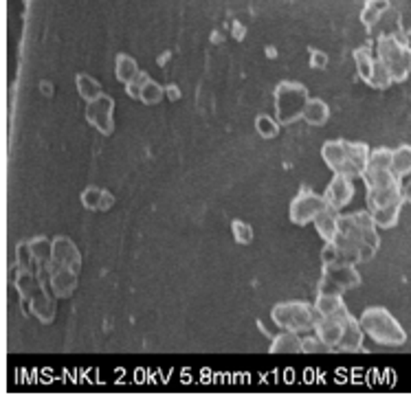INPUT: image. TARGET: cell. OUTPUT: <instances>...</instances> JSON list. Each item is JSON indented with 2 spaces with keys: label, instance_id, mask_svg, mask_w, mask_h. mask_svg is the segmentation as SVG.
Masks as SVG:
<instances>
[{
  "label": "cell",
  "instance_id": "cell-28",
  "mask_svg": "<svg viewBox=\"0 0 411 415\" xmlns=\"http://www.w3.org/2000/svg\"><path fill=\"white\" fill-rule=\"evenodd\" d=\"M367 84H369L372 88H377V90H387L391 84H394V79H391L387 66H385L379 58H377V62H374V70H372V75H369Z\"/></svg>",
  "mask_w": 411,
  "mask_h": 415
},
{
  "label": "cell",
  "instance_id": "cell-34",
  "mask_svg": "<svg viewBox=\"0 0 411 415\" xmlns=\"http://www.w3.org/2000/svg\"><path fill=\"white\" fill-rule=\"evenodd\" d=\"M146 79H148V75L141 70V73H139L132 82H128V84H126V93H128V97L139 99V95H141V86H143V82H146Z\"/></svg>",
  "mask_w": 411,
  "mask_h": 415
},
{
  "label": "cell",
  "instance_id": "cell-23",
  "mask_svg": "<svg viewBox=\"0 0 411 415\" xmlns=\"http://www.w3.org/2000/svg\"><path fill=\"white\" fill-rule=\"evenodd\" d=\"M139 73H141V70H139V64H137L130 56H126V53H119L117 60H115V75H117V79H119L121 84H128V82H132Z\"/></svg>",
  "mask_w": 411,
  "mask_h": 415
},
{
  "label": "cell",
  "instance_id": "cell-4",
  "mask_svg": "<svg viewBox=\"0 0 411 415\" xmlns=\"http://www.w3.org/2000/svg\"><path fill=\"white\" fill-rule=\"evenodd\" d=\"M310 99L308 88L299 82H279L275 86L273 101H275V119L282 125H291L301 119L306 101Z\"/></svg>",
  "mask_w": 411,
  "mask_h": 415
},
{
  "label": "cell",
  "instance_id": "cell-20",
  "mask_svg": "<svg viewBox=\"0 0 411 415\" xmlns=\"http://www.w3.org/2000/svg\"><path fill=\"white\" fill-rule=\"evenodd\" d=\"M75 283H77V270L62 266V270H58L56 275H53V290H56L60 297H68L70 293L75 290Z\"/></svg>",
  "mask_w": 411,
  "mask_h": 415
},
{
  "label": "cell",
  "instance_id": "cell-2",
  "mask_svg": "<svg viewBox=\"0 0 411 415\" xmlns=\"http://www.w3.org/2000/svg\"><path fill=\"white\" fill-rule=\"evenodd\" d=\"M361 328L363 332L379 345H387V347H400L407 343V332L400 323L396 321V317L391 314L387 308H381V305H372V308L363 310L361 319Z\"/></svg>",
  "mask_w": 411,
  "mask_h": 415
},
{
  "label": "cell",
  "instance_id": "cell-32",
  "mask_svg": "<svg viewBox=\"0 0 411 415\" xmlns=\"http://www.w3.org/2000/svg\"><path fill=\"white\" fill-rule=\"evenodd\" d=\"M328 352H330V347L317 334L301 338V354H328Z\"/></svg>",
  "mask_w": 411,
  "mask_h": 415
},
{
  "label": "cell",
  "instance_id": "cell-13",
  "mask_svg": "<svg viewBox=\"0 0 411 415\" xmlns=\"http://www.w3.org/2000/svg\"><path fill=\"white\" fill-rule=\"evenodd\" d=\"M363 328L359 319H354L352 314H348L343 319V334H341V340H339V352H361L363 350Z\"/></svg>",
  "mask_w": 411,
  "mask_h": 415
},
{
  "label": "cell",
  "instance_id": "cell-1",
  "mask_svg": "<svg viewBox=\"0 0 411 415\" xmlns=\"http://www.w3.org/2000/svg\"><path fill=\"white\" fill-rule=\"evenodd\" d=\"M339 250V260L348 264L369 262L381 246L379 229L369 211H354L339 215V231L332 240Z\"/></svg>",
  "mask_w": 411,
  "mask_h": 415
},
{
  "label": "cell",
  "instance_id": "cell-39",
  "mask_svg": "<svg viewBox=\"0 0 411 415\" xmlns=\"http://www.w3.org/2000/svg\"><path fill=\"white\" fill-rule=\"evenodd\" d=\"M403 198H405V203L411 205V180H409L407 185H403Z\"/></svg>",
  "mask_w": 411,
  "mask_h": 415
},
{
  "label": "cell",
  "instance_id": "cell-18",
  "mask_svg": "<svg viewBox=\"0 0 411 415\" xmlns=\"http://www.w3.org/2000/svg\"><path fill=\"white\" fill-rule=\"evenodd\" d=\"M312 308H315L317 317H336V314L348 310L343 303V295H324V293L317 295V301Z\"/></svg>",
  "mask_w": 411,
  "mask_h": 415
},
{
  "label": "cell",
  "instance_id": "cell-12",
  "mask_svg": "<svg viewBox=\"0 0 411 415\" xmlns=\"http://www.w3.org/2000/svg\"><path fill=\"white\" fill-rule=\"evenodd\" d=\"M346 152H348V160H346V170L343 176L356 180L361 178L365 167H367V158H369V146L363 141H346Z\"/></svg>",
  "mask_w": 411,
  "mask_h": 415
},
{
  "label": "cell",
  "instance_id": "cell-10",
  "mask_svg": "<svg viewBox=\"0 0 411 415\" xmlns=\"http://www.w3.org/2000/svg\"><path fill=\"white\" fill-rule=\"evenodd\" d=\"M324 198L332 209H336V211L346 209L354 198L352 178H348L343 174H334L332 180L328 183V187H326V191H324Z\"/></svg>",
  "mask_w": 411,
  "mask_h": 415
},
{
  "label": "cell",
  "instance_id": "cell-3",
  "mask_svg": "<svg viewBox=\"0 0 411 415\" xmlns=\"http://www.w3.org/2000/svg\"><path fill=\"white\" fill-rule=\"evenodd\" d=\"M361 178L365 183V198L369 211L389 205H405L403 183L391 170H365Z\"/></svg>",
  "mask_w": 411,
  "mask_h": 415
},
{
  "label": "cell",
  "instance_id": "cell-21",
  "mask_svg": "<svg viewBox=\"0 0 411 415\" xmlns=\"http://www.w3.org/2000/svg\"><path fill=\"white\" fill-rule=\"evenodd\" d=\"M400 209L403 205H389V207H381V209H372V220L377 224V229H394L398 224L400 218Z\"/></svg>",
  "mask_w": 411,
  "mask_h": 415
},
{
  "label": "cell",
  "instance_id": "cell-15",
  "mask_svg": "<svg viewBox=\"0 0 411 415\" xmlns=\"http://www.w3.org/2000/svg\"><path fill=\"white\" fill-rule=\"evenodd\" d=\"M339 215H341V213H339L336 209H332V207L328 205V207L312 220L317 233H319L321 240H324V242H332V240H334L336 231H339Z\"/></svg>",
  "mask_w": 411,
  "mask_h": 415
},
{
  "label": "cell",
  "instance_id": "cell-25",
  "mask_svg": "<svg viewBox=\"0 0 411 415\" xmlns=\"http://www.w3.org/2000/svg\"><path fill=\"white\" fill-rule=\"evenodd\" d=\"M75 84H77V93L84 101H93L97 99L101 93H103V88L101 84L93 77V75H86V73H80L75 77Z\"/></svg>",
  "mask_w": 411,
  "mask_h": 415
},
{
  "label": "cell",
  "instance_id": "cell-30",
  "mask_svg": "<svg viewBox=\"0 0 411 415\" xmlns=\"http://www.w3.org/2000/svg\"><path fill=\"white\" fill-rule=\"evenodd\" d=\"M389 167H391V150L389 148H379V150L369 152L365 170H389Z\"/></svg>",
  "mask_w": 411,
  "mask_h": 415
},
{
  "label": "cell",
  "instance_id": "cell-19",
  "mask_svg": "<svg viewBox=\"0 0 411 415\" xmlns=\"http://www.w3.org/2000/svg\"><path fill=\"white\" fill-rule=\"evenodd\" d=\"M271 354H301V336L297 332L282 330V334L273 336Z\"/></svg>",
  "mask_w": 411,
  "mask_h": 415
},
{
  "label": "cell",
  "instance_id": "cell-14",
  "mask_svg": "<svg viewBox=\"0 0 411 415\" xmlns=\"http://www.w3.org/2000/svg\"><path fill=\"white\" fill-rule=\"evenodd\" d=\"M321 158H324V163H326L334 174H343V170H346V160H348L346 139H332V141H326L324 146H321Z\"/></svg>",
  "mask_w": 411,
  "mask_h": 415
},
{
  "label": "cell",
  "instance_id": "cell-26",
  "mask_svg": "<svg viewBox=\"0 0 411 415\" xmlns=\"http://www.w3.org/2000/svg\"><path fill=\"white\" fill-rule=\"evenodd\" d=\"M374 62H377V58H372V51L369 46H361L354 51V64H356V73H359V77L367 84L372 70H374Z\"/></svg>",
  "mask_w": 411,
  "mask_h": 415
},
{
  "label": "cell",
  "instance_id": "cell-8",
  "mask_svg": "<svg viewBox=\"0 0 411 415\" xmlns=\"http://www.w3.org/2000/svg\"><path fill=\"white\" fill-rule=\"evenodd\" d=\"M326 207H328V203H326L324 196L317 193V191H312V189H308V187H303V189H299V193L293 198L291 209H289V218H291V222L297 224V226H306V224H310Z\"/></svg>",
  "mask_w": 411,
  "mask_h": 415
},
{
  "label": "cell",
  "instance_id": "cell-27",
  "mask_svg": "<svg viewBox=\"0 0 411 415\" xmlns=\"http://www.w3.org/2000/svg\"><path fill=\"white\" fill-rule=\"evenodd\" d=\"M163 97H165V88L160 86V84H156L154 79H146L143 82V86H141V95H139V99L146 103V106H156V103H160L163 101Z\"/></svg>",
  "mask_w": 411,
  "mask_h": 415
},
{
  "label": "cell",
  "instance_id": "cell-37",
  "mask_svg": "<svg viewBox=\"0 0 411 415\" xmlns=\"http://www.w3.org/2000/svg\"><path fill=\"white\" fill-rule=\"evenodd\" d=\"M113 205H115V198H113V193L103 189V196H101V205H99V211H108V209H110Z\"/></svg>",
  "mask_w": 411,
  "mask_h": 415
},
{
  "label": "cell",
  "instance_id": "cell-7",
  "mask_svg": "<svg viewBox=\"0 0 411 415\" xmlns=\"http://www.w3.org/2000/svg\"><path fill=\"white\" fill-rule=\"evenodd\" d=\"M363 283L361 273L356 270V264L348 262H334L324 264V273L319 281V293L324 295H343L348 290H354Z\"/></svg>",
  "mask_w": 411,
  "mask_h": 415
},
{
  "label": "cell",
  "instance_id": "cell-6",
  "mask_svg": "<svg viewBox=\"0 0 411 415\" xmlns=\"http://www.w3.org/2000/svg\"><path fill=\"white\" fill-rule=\"evenodd\" d=\"M377 53L394 82H405L411 75V49L407 46V40L383 35L377 44Z\"/></svg>",
  "mask_w": 411,
  "mask_h": 415
},
{
  "label": "cell",
  "instance_id": "cell-24",
  "mask_svg": "<svg viewBox=\"0 0 411 415\" xmlns=\"http://www.w3.org/2000/svg\"><path fill=\"white\" fill-rule=\"evenodd\" d=\"M389 9V0H365V7L361 11V23L365 29H372L381 20V15Z\"/></svg>",
  "mask_w": 411,
  "mask_h": 415
},
{
  "label": "cell",
  "instance_id": "cell-5",
  "mask_svg": "<svg viewBox=\"0 0 411 415\" xmlns=\"http://www.w3.org/2000/svg\"><path fill=\"white\" fill-rule=\"evenodd\" d=\"M271 319L277 328L289 332H312L317 323V312L306 301H284L271 310Z\"/></svg>",
  "mask_w": 411,
  "mask_h": 415
},
{
  "label": "cell",
  "instance_id": "cell-40",
  "mask_svg": "<svg viewBox=\"0 0 411 415\" xmlns=\"http://www.w3.org/2000/svg\"><path fill=\"white\" fill-rule=\"evenodd\" d=\"M244 35V29L242 27H236V38H242Z\"/></svg>",
  "mask_w": 411,
  "mask_h": 415
},
{
  "label": "cell",
  "instance_id": "cell-22",
  "mask_svg": "<svg viewBox=\"0 0 411 415\" xmlns=\"http://www.w3.org/2000/svg\"><path fill=\"white\" fill-rule=\"evenodd\" d=\"M391 172L398 178H405L411 174V146H400L391 150Z\"/></svg>",
  "mask_w": 411,
  "mask_h": 415
},
{
  "label": "cell",
  "instance_id": "cell-31",
  "mask_svg": "<svg viewBox=\"0 0 411 415\" xmlns=\"http://www.w3.org/2000/svg\"><path fill=\"white\" fill-rule=\"evenodd\" d=\"M231 233H234V240L238 244H242V246L253 242V229H251V224H246L242 220H234V222H231Z\"/></svg>",
  "mask_w": 411,
  "mask_h": 415
},
{
  "label": "cell",
  "instance_id": "cell-17",
  "mask_svg": "<svg viewBox=\"0 0 411 415\" xmlns=\"http://www.w3.org/2000/svg\"><path fill=\"white\" fill-rule=\"evenodd\" d=\"M301 119L306 121L308 125H312V128H321V125H326L328 119H330V108L324 99L310 97L306 101V108H303Z\"/></svg>",
  "mask_w": 411,
  "mask_h": 415
},
{
  "label": "cell",
  "instance_id": "cell-9",
  "mask_svg": "<svg viewBox=\"0 0 411 415\" xmlns=\"http://www.w3.org/2000/svg\"><path fill=\"white\" fill-rule=\"evenodd\" d=\"M86 119L99 134L110 136L115 132V99L101 93L97 99L86 101Z\"/></svg>",
  "mask_w": 411,
  "mask_h": 415
},
{
  "label": "cell",
  "instance_id": "cell-35",
  "mask_svg": "<svg viewBox=\"0 0 411 415\" xmlns=\"http://www.w3.org/2000/svg\"><path fill=\"white\" fill-rule=\"evenodd\" d=\"M334 262H341L339 260V250L332 242H326L324 248H321V264H334Z\"/></svg>",
  "mask_w": 411,
  "mask_h": 415
},
{
  "label": "cell",
  "instance_id": "cell-29",
  "mask_svg": "<svg viewBox=\"0 0 411 415\" xmlns=\"http://www.w3.org/2000/svg\"><path fill=\"white\" fill-rule=\"evenodd\" d=\"M279 121L271 115H258L255 117V130L262 139H275L279 134Z\"/></svg>",
  "mask_w": 411,
  "mask_h": 415
},
{
  "label": "cell",
  "instance_id": "cell-16",
  "mask_svg": "<svg viewBox=\"0 0 411 415\" xmlns=\"http://www.w3.org/2000/svg\"><path fill=\"white\" fill-rule=\"evenodd\" d=\"M53 260H56L60 266H68L73 270H77L82 264V257H80L75 244L66 238H58L56 242H53Z\"/></svg>",
  "mask_w": 411,
  "mask_h": 415
},
{
  "label": "cell",
  "instance_id": "cell-11",
  "mask_svg": "<svg viewBox=\"0 0 411 415\" xmlns=\"http://www.w3.org/2000/svg\"><path fill=\"white\" fill-rule=\"evenodd\" d=\"M350 314V310L336 314V317H319L317 323H315V334L326 343V345L330 347V352H334L339 347V340H341V334H343V319Z\"/></svg>",
  "mask_w": 411,
  "mask_h": 415
},
{
  "label": "cell",
  "instance_id": "cell-38",
  "mask_svg": "<svg viewBox=\"0 0 411 415\" xmlns=\"http://www.w3.org/2000/svg\"><path fill=\"white\" fill-rule=\"evenodd\" d=\"M165 97H170L172 101H178L181 99V90H178V86H174V84H167L165 86Z\"/></svg>",
  "mask_w": 411,
  "mask_h": 415
},
{
  "label": "cell",
  "instance_id": "cell-33",
  "mask_svg": "<svg viewBox=\"0 0 411 415\" xmlns=\"http://www.w3.org/2000/svg\"><path fill=\"white\" fill-rule=\"evenodd\" d=\"M101 196H103V189H99V187H86L84 193H82V205L86 209H91V211H99Z\"/></svg>",
  "mask_w": 411,
  "mask_h": 415
},
{
  "label": "cell",
  "instance_id": "cell-36",
  "mask_svg": "<svg viewBox=\"0 0 411 415\" xmlns=\"http://www.w3.org/2000/svg\"><path fill=\"white\" fill-rule=\"evenodd\" d=\"M310 66L312 68H328V56L324 51H310Z\"/></svg>",
  "mask_w": 411,
  "mask_h": 415
}]
</instances>
